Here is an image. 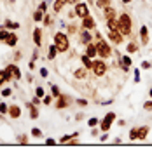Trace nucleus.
<instances>
[{"label": "nucleus", "instance_id": "obj_15", "mask_svg": "<svg viewBox=\"0 0 152 153\" xmlns=\"http://www.w3.org/2000/svg\"><path fill=\"white\" fill-rule=\"evenodd\" d=\"M68 105V97L67 96H58V101H56V108H65Z\"/></svg>", "mask_w": 152, "mask_h": 153}, {"label": "nucleus", "instance_id": "obj_11", "mask_svg": "<svg viewBox=\"0 0 152 153\" xmlns=\"http://www.w3.org/2000/svg\"><path fill=\"white\" fill-rule=\"evenodd\" d=\"M33 42H35V45H37V47L42 45V30H40V28L33 30Z\"/></svg>", "mask_w": 152, "mask_h": 153}, {"label": "nucleus", "instance_id": "obj_50", "mask_svg": "<svg viewBox=\"0 0 152 153\" xmlns=\"http://www.w3.org/2000/svg\"><path fill=\"white\" fill-rule=\"evenodd\" d=\"M67 2H70V4H75L77 0H67Z\"/></svg>", "mask_w": 152, "mask_h": 153}, {"label": "nucleus", "instance_id": "obj_36", "mask_svg": "<svg viewBox=\"0 0 152 153\" xmlns=\"http://www.w3.org/2000/svg\"><path fill=\"white\" fill-rule=\"evenodd\" d=\"M143 110H147V111H152V101H147V103H143Z\"/></svg>", "mask_w": 152, "mask_h": 153}, {"label": "nucleus", "instance_id": "obj_35", "mask_svg": "<svg viewBox=\"0 0 152 153\" xmlns=\"http://www.w3.org/2000/svg\"><path fill=\"white\" fill-rule=\"evenodd\" d=\"M70 139H72V136H63V137L59 139V143H61V144H67V143H70Z\"/></svg>", "mask_w": 152, "mask_h": 153}, {"label": "nucleus", "instance_id": "obj_41", "mask_svg": "<svg viewBox=\"0 0 152 153\" xmlns=\"http://www.w3.org/2000/svg\"><path fill=\"white\" fill-rule=\"evenodd\" d=\"M46 144H47V146H53V144H56V141H54L53 137H47V139H46Z\"/></svg>", "mask_w": 152, "mask_h": 153}, {"label": "nucleus", "instance_id": "obj_31", "mask_svg": "<svg viewBox=\"0 0 152 153\" xmlns=\"http://www.w3.org/2000/svg\"><path fill=\"white\" fill-rule=\"evenodd\" d=\"M35 96H38V97H44V96H46L44 89H42V87H37V89H35Z\"/></svg>", "mask_w": 152, "mask_h": 153}, {"label": "nucleus", "instance_id": "obj_49", "mask_svg": "<svg viewBox=\"0 0 152 153\" xmlns=\"http://www.w3.org/2000/svg\"><path fill=\"white\" fill-rule=\"evenodd\" d=\"M107 139H108V136H107V134H103V136L100 137V141H107Z\"/></svg>", "mask_w": 152, "mask_h": 153}, {"label": "nucleus", "instance_id": "obj_33", "mask_svg": "<svg viewBox=\"0 0 152 153\" xmlns=\"http://www.w3.org/2000/svg\"><path fill=\"white\" fill-rule=\"evenodd\" d=\"M136 44H128V47H126V51H128V52H135V51H136Z\"/></svg>", "mask_w": 152, "mask_h": 153}, {"label": "nucleus", "instance_id": "obj_14", "mask_svg": "<svg viewBox=\"0 0 152 153\" xmlns=\"http://www.w3.org/2000/svg\"><path fill=\"white\" fill-rule=\"evenodd\" d=\"M149 134V127H138V132H136V141H143Z\"/></svg>", "mask_w": 152, "mask_h": 153}, {"label": "nucleus", "instance_id": "obj_12", "mask_svg": "<svg viewBox=\"0 0 152 153\" xmlns=\"http://www.w3.org/2000/svg\"><path fill=\"white\" fill-rule=\"evenodd\" d=\"M30 110V118H33V120H37L38 118V110H37V105H33V103H26Z\"/></svg>", "mask_w": 152, "mask_h": 153}, {"label": "nucleus", "instance_id": "obj_27", "mask_svg": "<svg viewBox=\"0 0 152 153\" xmlns=\"http://www.w3.org/2000/svg\"><path fill=\"white\" fill-rule=\"evenodd\" d=\"M44 14H46V12H42V10H37V12H35V14H33V19H35V21H42V19H44Z\"/></svg>", "mask_w": 152, "mask_h": 153}, {"label": "nucleus", "instance_id": "obj_48", "mask_svg": "<svg viewBox=\"0 0 152 153\" xmlns=\"http://www.w3.org/2000/svg\"><path fill=\"white\" fill-rule=\"evenodd\" d=\"M142 68H145V70H147V68H150V63H147V61L142 63Z\"/></svg>", "mask_w": 152, "mask_h": 153}, {"label": "nucleus", "instance_id": "obj_9", "mask_svg": "<svg viewBox=\"0 0 152 153\" xmlns=\"http://www.w3.org/2000/svg\"><path fill=\"white\" fill-rule=\"evenodd\" d=\"M7 115H9L11 118H19V117H21V108H19L18 105L9 106V111H7Z\"/></svg>", "mask_w": 152, "mask_h": 153}, {"label": "nucleus", "instance_id": "obj_8", "mask_svg": "<svg viewBox=\"0 0 152 153\" xmlns=\"http://www.w3.org/2000/svg\"><path fill=\"white\" fill-rule=\"evenodd\" d=\"M5 70L11 73V76H12L14 80H19V78H21V71H19V68L16 66V65H9Z\"/></svg>", "mask_w": 152, "mask_h": 153}, {"label": "nucleus", "instance_id": "obj_39", "mask_svg": "<svg viewBox=\"0 0 152 153\" xmlns=\"http://www.w3.org/2000/svg\"><path fill=\"white\" fill-rule=\"evenodd\" d=\"M46 9H47V4H46V2H40V5H38V10L46 12Z\"/></svg>", "mask_w": 152, "mask_h": 153}, {"label": "nucleus", "instance_id": "obj_52", "mask_svg": "<svg viewBox=\"0 0 152 153\" xmlns=\"http://www.w3.org/2000/svg\"><path fill=\"white\" fill-rule=\"evenodd\" d=\"M149 96H150V99H152V89H150V91H149Z\"/></svg>", "mask_w": 152, "mask_h": 153}, {"label": "nucleus", "instance_id": "obj_44", "mask_svg": "<svg viewBox=\"0 0 152 153\" xmlns=\"http://www.w3.org/2000/svg\"><path fill=\"white\" fill-rule=\"evenodd\" d=\"M38 71H40V76H47V70L46 68H40Z\"/></svg>", "mask_w": 152, "mask_h": 153}, {"label": "nucleus", "instance_id": "obj_37", "mask_svg": "<svg viewBox=\"0 0 152 153\" xmlns=\"http://www.w3.org/2000/svg\"><path fill=\"white\" fill-rule=\"evenodd\" d=\"M11 94H12V91H11V89H4V91H2V97H9Z\"/></svg>", "mask_w": 152, "mask_h": 153}, {"label": "nucleus", "instance_id": "obj_17", "mask_svg": "<svg viewBox=\"0 0 152 153\" xmlns=\"http://www.w3.org/2000/svg\"><path fill=\"white\" fill-rule=\"evenodd\" d=\"M107 26H108V30H117L119 28V21H115V18H108L107 19Z\"/></svg>", "mask_w": 152, "mask_h": 153}, {"label": "nucleus", "instance_id": "obj_13", "mask_svg": "<svg viewBox=\"0 0 152 153\" xmlns=\"http://www.w3.org/2000/svg\"><path fill=\"white\" fill-rule=\"evenodd\" d=\"M18 44V35L16 33H9L7 38H5V45H9V47H14Z\"/></svg>", "mask_w": 152, "mask_h": 153}, {"label": "nucleus", "instance_id": "obj_30", "mask_svg": "<svg viewBox=\"0 0 152 153\" xmlns=\"http://www.w3.org/2000/svg\"><path fill=\"white\" fill-rule=\"evenodd\" d=\"M7 111H9V106L5 105V103H0V113H2V115H5Z\"/></svg>", "mask_w": 152, "mask_h": 153}, {"label": "nucleus", "instance_id": "obj_1", "mask_svg": "<svg viewBox=\"0 0 152 153\" xmlns=\"http://www.w3.org/2000/svg\"><path fill=\"white\" fill-rule=\"evenodd\" d=\"M96 38H98V44H96V52H98V56H100V57H110V54H112L110 45H108L103 38H102L100 33H96Z\"/></svg>", "mask_w": 152, "mask_h": 153}, {"label": "nucleus", "instance_id": "obj_45", "mask_svg": "<svg viewBox=\"0 0 152 153\" xmlns=\"http://www.w3.org/2000/svg\"><path fill=\"white\" fill-rule=\"evenodd\" d=\"M51 23V18H49L47 14H44V25H49Z\"/></svg>", "mask_w": 152, "mask_h": 153}, {"label": "nucleus", "instance_id": "obj_34", "mask_svg": "<svg viewBox=\"0 0 152 153\" xmlns=\"http://www.w3.org/2000/svg\"><path fill=\"white\" fill-rule=\"evenodd\" d=\"M7 35H9V33H7L5 30H4V28H0V40H4V42H5V38H7Z\"/></svg>", "mask_w": 152, "mask_h": 153}, {"label": "nucleus", "instance_id": "obj_6", "mask_svg": "<svg viewBox=\"0 0 152 153\" xmlns=\"http://www.w3.org/2000/svg\"><path fill=\"white\" fill-rule=\"evenodd\" d=\"M75 16H79V18H86V16H89V7L86 5L84 2H81V4H77L75 5Z\"/></svg>", "mask_w": 152, "mask_h": 153}, {"label": "nucleus", "instance_id": "obj_25", "mask_svg": "<svg viewBox=\"0 0 152 153\" xmlns=\"http://www.w3.org/2000/svg\"><path fill=\"white\" fill-rule=\"evenodd\" d=\"M107 5H110V0H96V7H102V9H105Z\"/></svg>", "mask_w": 152, "mask_h": 153}, {"label": "nucleus", "instance_id": "obj_51", "mask_svg": "<svg viewBox=\"0 0 152 153\" xmlns=\"http://www.w3.org/2000/svg\"><path fill=\"white\" fill-rule=\"evenodd\" d=\"M124 4H129V2H131V0H123Z\"/></svg>", "mask_w": 152, "mask_h": 153}, {"label": "nucleus", "instance_id": "obj_5", "mask_svg": "<svg viewBox=\"0 0 152 153\" xmlns=\"http://www.w3.org/2000/svg\"><path fill=\"white\" fill-rule=\"evenodd\" d=\"M91 70H93V73H95L96 76H103L105 71H107V66H105L103 61H93Z\"/></svg>", "mask_w": 152, "mask_h": 153}, {"label": "nucleus", "instance_id": "obj_4", "mask_svg": "<svg viewBox=\"0 0 152 153\" xmlns=\"http://www.w3.org/2000/svg\"><path fill=\"white\" fill-rule=\"evenodd\" d=\"M115 120V113H112V111H108V113L105 115V118L100 122V129L103 131V132H107L110 127H112V122Z\"/></svg>", "mask_w": 152, "mask_h": 153}, {"label": "nucleus", "instance_id": "obj_42", "mask_svg": "<svg viewBox=\"0 0 152 153\" xmlns=\"http://www.w3.org/2000/svg\"><path fill=\"white\" fill-rule=\"evenodd\" d=\"M135 82H140V70H135Z\"/></svg>", "mask_w": 152, "mask_h": 153}, {"label": "nucleus", "instance_id": "obj_32", "mask_svg": "<svg viewBox=\"0 0 152 153\" xmlns=\"http://www.w3.org/2000/svg\"><path fill=\"white\" fill-rule=\"evenodd\" d=\"M32 136H33V137H40V136H42V131L35 127V129H32Z\"/></svg>", "mask_w": 152, "mask_h": 153}, {"label": "nucleus", "instance_id": "obj_26", "mask_svg": "<svg viewBox=\"0 0 152 153\" xmlns=\"http://www.w3.org/2000/svg\"><path fill=\"white\" fill-rule=\"evenodd\" d=\"M5 28H9V30H16V28H19V23H12V21H5Z\"/></svg>", "mask_w": 152, "mask_h": 153}, {"label": "nucleus", "instance_id": "obj_3", "mask_svg": "<svg viewBox=\"0 0 152 153\" xmlns=\"http://www.w3.org/2000/svg\"><path fill=\"white\" fill-rule=\"evenodd\" d=\"M119 31L123 33V37L126 35H131V18L128 16V14H121V18H119Z\"/></svg>", "mask_w": 152, "mask_h": 153}, {"label": "nucleus", "instance_id": "obj_40", "mask_svg": "<svg viewBox=\"0 0 152 153\" xmlns=\"http://www.w3.org/2000/svg\"><path fill=\"white\" fill-rule=\"evenodd\" d=\"M53 101V96H44V105H51Z\"/></svg>", "mask_w": 152, "mask_h": 153}, {"label": "nucleus", "instance_id": "obj_20", "mask_svg": "<svg viewBox=\"0 0 152 153\" xmlns=\"http://www.w3.org/2000/svg\"><path fill=\"white\" fill-rule=\"evenodd\" d=\"M67 4V0H56L54 2V5H53V9H54V12H59V10L63 9V5Z\"/></svg>", "mask_w": 152, "mask_h": 153}, {"label": "nucleus", "instance_id": "obj_21", "mask_svg": "<svg viewBox=\"0 0 152 153\" xmlns=\"http://www.w3.org/2000/svg\"><path fill=\"white\" fill-rule=\"evenodd\" d=\"M105 18H107V19H108V18H115L114 7H110V5H107V7H105Z\"/></svg>", "mask_w": 152, "mask_h": 153}, {"label": "nucleus", "instance_id": "obj_18", "mask_svg": "<svg viewBox=\"0 0 152 153\" xmlns=\"http://www.w3.org/2000/svg\"><path fill=\"white\" fill-rule=\"evenodd\" d=\"M140 35H142V44H149V31H147V26H142Z\"/></svg>", "mask_w": 152, "mask_h": 153}, {"label": "nucleus", "instance_id": "obj_28", "mask_svg": "<svg viewBox=\"0 0 152 153\" xmlns=\"http://www.w3.org/2000/svg\"><path fill=\"white\" fill-rule=\"evenodd\" d=\"M49 85H51V92H53V97H58V96H59V89H58L54 84H49Z\"/></svg>", "mask_w": 152, "mask_h": 153}, {"label": "nucleus", "instance_id": "obj_29", "mask_svg": "<svg viewBox=\"0 0 152 153\" xmlns=\"http://www.w3.org/2000/svg\"><path fill=\"white\" fill-rule=\"evenodd\" d=\"M136 132H138V127H133L131 132H129V139L131 141H136Z\"/></svg>", "mask_w": 152, "mask_h": 153}, {"label": "nucleus", "instance_id": "obj_47", "mask_svg": "<svg viewBox=\"0 0 152 153\" xmlns=\"http://www.w3.org/2000/svg\"><path fill=\"white\" fill-rule=\"evenodd\" d=\"M77 103H79V105H81V106H86V105H87V101H86V99H79Z\"/></svg>", "mask_w": 152, "mask_h": 153}, {"label": "nucleus", "instance_id": "obj_24", "mask_svg": "<svg viewBox=\"0 0 152 153\" xmlns=\"http://www.w3.org/2000/svg\"><path fill=\"white\" fill-rule=\"evenodd\" d=\"M81 40H82V42H84V44H89V42H91V37H89V33H87V31H82V33H81Z\"/></svg>", "mask_w": 152, "mask_h": 153}, {"label": "nucleus", "instance_id": "obj_38", "mask_svg": "<svg viewBox=\"0 0 152 153\" xmlns=\"http://www.w3.org/2000/svg\"><path fill=\"white\" fill-rule=\"evenodd\" d=\"M87 125H89V127H95V125H98V118H89Z\"/></svg>", "mask_w": 152, "mask_h": 153}, {"label": "nucleus", "instance_id": "obj_23", "mask_svg": "<svg viewBox=\"0 0 152 153\" xmlns=\"http://www.w3.org/2000/svg\"><path fill=\"white\" fill-rule=\"evenodd\" d=\"M81 59H82V65H84V68H91V65H93V61L89 59V56H87V54H86V56H82Z\"/></svg>", "mask_w": 152, "mask_h": 153}, {"label": "nucleus", "instance_id": "obj_7", "mask_svg": "<svg viewBox=\"0 0 152 153\" xmlns=\"http://www.w3.org/2000/svg\"><path fill=\"white\" fill-rule=\"evenodd\" d=\"M108 38L114 42L115 45H121V44H123V33H121L119 30H110V31H108Z\"/></svg>", "mask_w": 152, "mask_h": 153}, {"label": "nucleus", "instance_id": "obj_2", "mask_svg": "<svg viewBox=\"0 0 152 153\" xmlns=\"http://www.w3.org/2000/svg\"><path fill=\"white\" fill-rule=\"evenodd\" d=\"M54 45H56L58 52H67V51H68V45H70L68 37L65 35V33L58 31L56 35H54Z\"/></svg>", "mask_w": 152, "mask_h": 153}, {"label": "nucleus", "instance_id": "obj_46", "mask_svg": "<svg viewBox=\"0 0 152 153\" xmlns=\"http://www.w3.org/2000/svg\"><path fill=\"white\" fill-rule=\"evenodd\" d=\"M32 103H33V105H40V97H38V96H35V97H33V101H32Z\"/></svg>", "mask_w": 152, "mask_h": 153}, {"label": "nucleus", "instance_id": "obj_19", "mask_svg": "<svg viewBox=\"0 0 152 153\" xmlns=\"http://www.w3.org/2000/svg\"><path fill=\"white\" fill-rule=\"evenodd\" d=\"M56 52H58L56 45L51 44V45H49V52H47V59H54V57H56Z\"/></svg>", "mask_w": 152, "mask_h": 153}, {"label": "nucleus", "instance_id": "obj_10", "mask_svg": "<svg viewBox=\"0 0 152 153\" xmlns=\"http://www.w3.org/2000/svg\"><path fill=\"white\" fill-rule=\"evenodd\" d=\"M82 28H84V30H93V28H95V19L91 18V16L82 18Z\"/></svg>", "mask_w": 152, "mask_h": 153}, {"label": "nucleus", "instance_id": "obj_53", "mask_svg": "<svg viewBox=\"0 0 152 153\" xmlns=\"http://www.w3.org/2000/svg\"><path fill=\"white\" fill-rule=\"evenodd\" d=\"M0 103H2V97H0Z\"/></svg>", "mask_w": 152, "mask_h": 153}, {"label": "nucleus", "instance_id": "obj_16", "mask_svg": "<svg viewBox=\"0 0 152 153\" xmlns=\"http://www.w3.org/2000/svg\"><path fill=\"white\" fill-rule=\"evenodd\" d=\"M86 45H87V49H86V51H87V56L96 57V54H98V52H96V44H91V42H89V44H86Z\"/></svg>", "mask_w": 152, "mask_h": 153}, {"label": "nucleus", "instance_id": "obj_43", "mask_svg": "<svg viewBox=\"0 0 152 153\" xmlns=\"http://www.w3.org/2000/svg\"><path fill=\"white\" fill-rule=\"evenodd\" d=\"M26 139H28V137H26L25 134H23V136H19V143H21V144H25V143H26Z\"/></svg>", "mask_w": 152, "mask_h": 153}, {"label": "nucleus", "instance_id": "obj_22", "mask_svg": "<svg viewBox=\"0 0 152 153\" xmlns=\"http://www.w3.org/2000/svg\"><path fill=\"white\" fill-rule=\"evenodd\" d=\"M86 75H87V73H86V68H79V70H75V73H74V76L79 78V80H81V78H86Z\"/></svg>", "mask_w": 152, "mask_h": 153}]
</instances>
